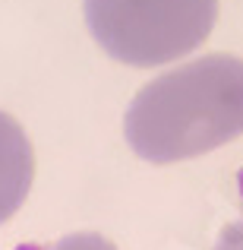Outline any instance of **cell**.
<instances>
[{
    "mask_svg": "<svg viewBox=\"0 0 243 250\" xmlns=\"http://www.w3.org/2000/svg\"><path fill=\"white\" fill-rule=\"evenodd\" d=\"M139 159L170 165L243 136V61L208 54L142 85L123 121Z\"/></svg>",
    "mask_w": 243,
    "mask_h": 250,
    "instance_id": "obj_1",
    "label": "cell"
},
{
    "mask_svg": "<svg viewBox=\"0 0 243 250\" xmlns=\"http://www.w3.org/2000/svg\"><path fill=\"white\" fill-rule=\"evenodd\" d=\"M218 0H85V22L114 61L158 67L208 38Z\"/></svg>",
    "mask_w": 243,
    "mask_h": 250,
    "instance_id": "obj_2",
    "label": "cell"
},
{
    "mask_svg": "<svg viewBox=\"0 0 243 250\" xmlns=\"http://www.w3.org/2000/svg\"><path fill=\"white\" fill-rule=\"evenodd\" d=\"M35 174V155L25 130L16 124V117L0 111V225L19 212L32 190Z\"/></svg>",
    "mask_w": 243,
    "mask_h": 250,
    "instance_id": "obj_3",
    "label": "cell"
},
{
    "mask_svg": "<svg viewBox=\"0 0 243 250\" xmlns=\"http://www.w3.org/2000/svg\"><path fill=\"white\" fill-rule=\"evenodd\" d=\"M19 250H117L108 238L101 234H67V238H57L54 244H25Z\"/></svg>",
    "mask_w": 243,
    "mask_h": 250,
    "instance_id": "obj_4",
    "label": "cell"
},
{
    "mask_svg": "<svg viewBox=\"0 0 243 250\" xmlns=\"http://www.w3.org/2000/svg\"><path fill=\"white\" fill-rule=\"evenodd\" d=\"M215 250H243V219L234 222V225H227L224 231L218 234Z\"/></svg>",
    "mask_w": 243,
    "mask_h": 250,
    "instance_id": "obj_5",
    "label": "cell"
}]
</instances>
